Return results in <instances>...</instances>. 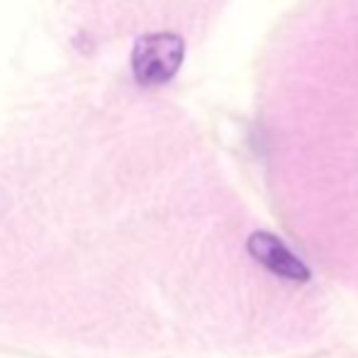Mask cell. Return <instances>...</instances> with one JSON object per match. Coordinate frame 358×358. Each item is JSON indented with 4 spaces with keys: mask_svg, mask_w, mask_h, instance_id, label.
I'll use <instances>...</instances> for the list:
<instances>
[{
    "mask_svg": "<svg viewBox=\"0 0 358 358\" xmlns=\"http://www.w3.org/2000/svg\"><path fill=\"white\" fill-rule=\"evenodd\" d=\"M246 249H249L251 259L264 266L268 273H273L275 278L287 280V283H307L310 280V268L305 266V261L297 254H292L290 246L283 244L275 234L256 231L249 236Z\"/></svg>",
    "mask_w": 358,
    "mask_h": 358,
    "instance_id": "7a4b0ae2",
    "label": "cell"
},
{
    "mask_svg": "<svg viewBox=\"0 0 358 358\" xmlns=\"http://www.w3.org/2000/svg\"><path fill=\"white\" fill-rule=\"evenodd\" d=\"M183 39L176 32L144 34L132 49V71L139 83L159 85L176 76L183 64Z\"/></svg>",
    "mask_w": 358,
    "mask_h": 358,
    "instance_id": "6da1fadb",
    "label": "cell"
}]
</instances>
